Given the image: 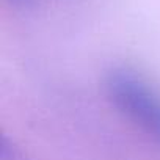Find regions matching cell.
<instances>
[{
	"label": "cell",
	"instance_id": "obj_1",
	"mask_svg": "<svg viewBox=\"0 0 160 160\" xmlns=\"http://www.w3.org/2000/svg\"><path fill=\"white\" fill-rule=\"evenodd\" d=\"M105 90L112 104L160 146V94L127 68H115L107 74Z\"/></svg>",
	"mask_w": 160,
	"mask_h": 160
},
{
	"label": "cell",
	"instance_id": "obj_2",
	"mask_svg": "<svg viewBox=\"0 0 160 160\" xmlns=\"http://www.w3.org/2000/svg\"><path fill=\"white\" fill-rule=\"evenodd\" d=\"M0 160H28V157L16 144L14 140H10L7 135H3L2 149H0Z\"/></svg>",
	"mask_w": 160,
	"mask_h": 160
},
{
	"label": "cell",
	"instance_id": "obj_3",
	"mask_svg": "<svg viewBox=\"0 0 160 160\" xmlns=\"http://www.w3.org/2000/svg\"><path fill=\"white\" fill-rule=\"evenodd\" d=\"M13 3H16V5H27V3H30L32 0H11Z\"/></svg>",
	"mask_w": 160,
	"mask_h": 160
}]
</instances>
